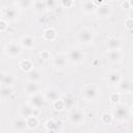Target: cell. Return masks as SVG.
<instances>
[{
    "instance_id": "1",
    "label": "cell",
    "mask_w": 133,
    "mask_h": 133,
    "mask_svg": "<svg viewBox=\"0 0 133 133\" xmlns=\"http://www.w3.org/2000/svg\"><path fill=\"white\" fill-rule=\"evenodd\" d=\"M22 52V48L20 45H18L17 43L15 42H10L6 45L5 47V53L10 56V57H16V56H19Z\"/></svg>"
},
{
    "instance_id": "2",
    "label": "cell",
    "mask_w": 133,
    "mask_h": 133,
    "mask_svg": "<svg viewBox=\"0 0 133 133\" xmlns=\"http://www.w3.org/2000/svg\"><path fill=\"white\" fill-rule=\"evenodd\" d=\"M83 57H84V54L82 53V51L80 49H78V48H72V49L69 50L68 58L72 62H75V63L80 62V61H82Z\"/></svg>"
},
{
    "instance_id": "3",
    "label": "cell",
    "mask_w": 133,
    "mask_h": 133,
    "mask_svg": "<svg viewBox=\"0 0 133 133\" xmlns=\"http://www.w3.org/2000/svg\"><path fill=\"white\" fill-rule=\"evenodd\" d=\"M46 97L45 96H42L39 94H34L30 97V100H29V103L30 105L35 108V109H39L42 106H44L45 102H46Z\"/></svg>"
},
{
    "instance_id": "4",
    "label": "cell",
    "mask_w": 133,
    "mask_h": 133,
    "mask_svg": "<svg viewBox=\"0 0 133 133\" xmlns=\"http://www.w3.org/2000/svg\"><path fill=\"white\" fill-rule=\"evenodd\" d=\"M92 38H94L92 31L87 28H83L78 32V41L83 44H88L92 42Z\"/></svg>"
},
{
    "instance_id": "5",
    "label": "cell",
    "mask_w": 133,
    "mask_h": 133,
    "mask_svg": "<svg viewBox=\"0 0 133 133\" xmlns=\"http://www.w3.org/2000/svg\"><path fill=\"white\" fill-rule=\"evenodd\" d=\"M82 96L87 100V101H91L95 100L98 96V89L94 86V85H87L83 88L82 90Z\"/></svg>"
},
{
    "instance_id": "6",
    "label": "cell",
    "mask_w": 133,
    "mask_h": 133,
    "mask_svg": "<svg viewBox=\"0 0 133 133\" xmlns=\"http://www.w3.org/2000/svg\"><path fill=\"white\" fill-rule=\"evenodd\" d=\"M3 17L8 21H15L19 17V12L17 9H15L12 7H7L5 9H3Z\"/></svg>"
},
{
    "instance_id": "7",
    "label": "cell",
    "mask_w": 133,
    "mask_h": 133,
    "mask_svg": "<svg viewBox=\"0 0 133 133\" xmlns=\"http://www.w3.org/2000/svg\"><path fill=\"white\" fill-rule=\"evenodd\" d=\"M113 114L116 117V119H118V121H124L128 117V111H127L126 107L123 106V105L116 107L113 111Z\"/></svg>"
},
{
    "instance_id": "8",
    "label": "cell",
    "mask_w": 133,
    "mask_h": 133,
    "mask_svg": "<svg viewBox=\"0 0 133 133\" xmlns=\"http://www.w3.org/2000/svg\"><path fill=\"white\" fill-rule=\"evenodd\" d=\"M27 127V119L25 117L16 118L12 123V128L16 131H24Z\"/></svg>"
},
{
    "instance_id": "9",
    "label": "cell",
    "mask_w": 133,
    "mask_h": 133,
    "mask_svg": "<svg viewBox=\"0 0 133 133\" xmlns=\"http://www.w3.org/2000/svg\"><path fill=\"white\" fill-rule=\"evenodd\" d=\"M84 118V113L81 110H74L70 114V121L73 124H80Z\"/></svg>"
},
{
    "instance_id": "10",
    "label": "cell",
    "mask_w": 133,
    "mask_h": 133,
    "mask_svg": "<svg viewBox=\"0 0 133 133\" xmlns=\"http://www.w3.org/2000/svg\"><path fill=\"white\" fill-rule=\"evenodd\" d=\"M62 101H63V104H64V108H68V109H71V108L75 107L76 102H77L76 101V97L73 96L72 94H69V95L64 96Z\"/></svg>"
},
{
    "instance_id": "11",
    "label": "cell",
    "mask_w": 133,
    "mask_h": 133,
    "mask_svg": "<svg viewBox=\"0 0 133 133\" xmlns=\"http://www.w3.org/2000/svg\"><path fill=\"white\" fill-rule=\"evenodd\" d=\"M82 9L85 12H94L97 10V5L95 4L94 0H83Z\"/></svg>"
},
{
    "instance_id": "12",
    "label": "cell",
    "mask_w": 133,
    "mask_h": 133,
    "mask_svg": "<svg viewBox=\"0 0 133 133\" xmlns=\"http://www.w3.org/2000/svg\"><path fill=\"white\" fill-rule=\"evenodd\" d=\"M27 78L29 81H33V82H38L42 79V74L39 71L35 70V69H31L30 71L27 72Z\"/></svg>"
},
{
    "instance_id": "13",
    "label": "cell",
    "mask_w": 133,
    "mask_h": 133,
    "mask_svg": "<svg viewBox=\"0 0 133 133\" xmlns=\"http://www.w3.org/2000/svg\"><path fill=\"white\" fill-rule=\"evenodd\" d=\"M26 92L29 94V95H34V94H37L38 89H39V86L37 84V82H33V81H29L27 82L26 86Z\"/></svg>"
},
{
    "instance_id": "14",
    "label": "cell",
    "mask_w": 133,
    "mask_h": 133,
    "mask_svg": "<svg viewBox=\"0 0 133 133\" xmlns=\"http://www.w3.org/2000/svg\"><path fill=\"white\" fill-rule=\"evenodd\" d=\"M97 15L99 17H107L109 14H110V7L107 5V4H102V5H99L97 7Z\"/></svg>"
},
{
    "instance_id": "15",
    "label": "cell",
    "mask_w": 133,
    "mask_h": 133,
    "mask_svg": "<svg viewBox=\"0 0 133 133\" xmlns=\"http://www.w3.org/2000/svg\"><path fill=\"white\" fill-rule=\"evenodd\" d=\"M53 63L55 64V66L57 68H63L65 64H66V57L64 55H61V54H58L54 57L53 59Z\"/></svg>"
},
{
    "instance_id": "16",
    "label": "cell",
    "mask_w": 133,
    "mask_h": 133,
    "mask_svg": "<svg viewBox=\"0 0 133 133\" xmlns=\"http://www.w3.org/2000/svg\"><path fill=\"white\" fill-rule=\"evenodd\" d=\"M32 108H33V107H32L31 105H27V104L23 105V106L21 107V110H20L21 115H22L23 117H25V118H27V117L33 115V109H32Z\"/></svg>"
},
{
    "instance_id": "17",
    "label": "cell",
    "mask_w": 133,
    "mask_h": 133,
    "mask_svg": "<svg viewBox=\"0 0 133 133\" xmlns=\"http://www.w3.org/2000/svg\"><path fill=\"white\" fill-rule=\"evenodd\" d=\"M21 45L27 49H30L33 47L34 45V38L30 35H26V36H23L21 38Z\"/></svg>"
},
{
    "instance_id": "18",
    "label": "cell",
    "mask_w": 133,
    "mask_h": 133,
    "mask_svg": "<svg viewBox=\"0 0 133 133\" xmlns=\"http://www.w3.org/2000/svg\"><path fill=\"white\" fill-rule=\"evenodd\" d=\"M45 97H46V99H47V100L54 102L55 100H57V99H58V90H57V89H55V88L47 89V90H46V94H45Z\"/></svg>"
},
{
    "instance_id": "19",
    "label": "cell",
    "mask_w": 133,
    "mask_h": 133,
    "mask_svg": "<svg viewBox=\"0 0 133 133\" xmlns=\"http://www.w3.org/2000/svg\"><path fill=\"white\" fill-rule=\"evenodd\" d=\"M107 46L109 50H118L121 47V42L116 37H110L107 42Z\"/></svg>"
},
{
    "instance_id": "20",
    "label": "cell",
    "mask_w": 133,
    "mask_h": 133,
    "mask_svg": "<svg viewBox=\"0 0 133 133\" xmlns=\"http://www.w3.org/2000/svg\"><path fill=\"white\" fill-rule=\"evenodd\" d=\"M108 57H109V60L115 62V61H118L122 57V53L119 50H109V53H108Z\"/></svg>"
},
{
    "instance_id": "21",
    "label": "cell",
    "mask_w": 133,
    "mask_h": 133,
    "mask_svg": "<svg viewBox=\"0 0 133 133\" xmlns=\"http://www.w3.org/2000/svg\"><path fill=\"white\" fill-rule=\"evenodd\" d=\"M15 81V78L12 75L10 74H2V77H1V82L3 85H8L10 86Z\"/></svg>"
},
{
    "instance_id": "22",
    "label": "cell",
    "mask_w": 133,
    "mask_h": 133,
    "mask_svg": "<svg viewBox=\"0 0 133 133\" xmlns=\"http://www.w3.org/2000/svg\"><path fill=\"white\" fill-rule=\"evenodd\" d=\"M121 75L118 74V73H116V72H113V73H111L110 75H109V77H108V81L110 82V84H112V85H114V84H118L119 82H121Z\"/></svg>"
},
{
    "instance_id": "23",
    "label": "cell",
    "mask_w": 133,
    "mask_h": 133,
    "mask_svg": "<svg viewBox=\"0 0 133 133\" xmlns=\"http://www.w3.org/2000/svg\"><path fill=\"white\" fill-rule=\"evenodd\" d=\"M119 84V88L122 91H128L132 88V83L129 79H125V80H121Z\"/></svg>"
},
{
    "instance_id": "24",
    "label": "cell",
    "mask_w": 133,
    "mask_h": 133,
    "mask_svg": "<svg viewBox=\"0 0 133 133\" xmlns=\"http://www.w3.org/2000/svg\"><path fill=\"white\" fill-rule=\"evenodd\" d=\"M59 124H60L59 122H56L54 119H49L46 123V128L49 131H56L59 128Z\"/></svg>"
},
{
    "instance_id": "25",
    "label": "cell",
    "mask_w": 133,
    "mask_h": 133,
    "mask_svg": "<svg viewBox=\"0 0 133 133\" xmlns=\"http://www.w3.org/2000/svg\"><path fill=\"white\" fill-rule=\"evenodd\" d=\"M19 66H20L21 70H23V71H25V72L27 73L28 71H30V70L32 69V63H31L30 60L25 59V60H22V61L19 63Z\"/></svg>"
},
{
    "instance_id": "26",
    "label": "cell",
    "mask_w": 133,
    "mask_h": 133,
    "mask_svg": "<svg viewBox=\"0 0 133 133\" xmlns=\"http://www.w3.org/2000/svg\"><path fill=\"white\" fill-rule=\"evenodd\" d=\"M26 119H27V127L30 129H33L38 125V119L34 115H31V116L27 117Z\"/></svg>"
},
{
    "instance_id": "27",
    "label": "cell",
    "mask_w": 133,
    "mask_h": 133,
    "mask_svg": "<svg viewBox=\"0 0 133 133\" xmlns=\"http://www.w3.org/2000/svg\"><path fill=\"white\" fill-rule=\"evenodd\" d=\"M55 36H56V32H55V30L52 29V28H49V29L45 30V32H44V37H45L46 39H48V41L54 39Z\"/></svg>"
},
{
    "instance_id": "28",
    "label": "cell",
    "mask_w": 133,
    "mask_h": 133,
    "mask_svg": "<svg viewBox=\"0 0 133 133\" xmlns=\"http://www.w3.org/2000/svg\"><path fill=\"white\" fill-rule=\"evenodd\" d=\"M11 94H12V90H11V87H10V86H8V85L2 86V88H1V97H2V98L6 99V98H8Z\"/></svg>"
},
{
    "instance_id": "29",
    "label": "cell",
    "mask_w": 133,
    "mask_h": 133,
    "mask_svg": "<svg viewBox=\"0 0 133 133\" xmlns=\"http://www.w3.org/2000/svg\"><path fill=\"white\" fill-rule=\"evenodd\" d=\"M33 6H34L35 10H37V11H39V12L44 11V10L47 8V7H46V5H45L44 0H37V1H35V2H34V4H33Z\"/></svg>"
},
{
    "instance_id": "30",
    "label": "cell",
    "mask_w": 133,
    "mask_h": 133,
    "mask_svg": "<svg viewBox=\"0 0 133 133\" xmlns=\"http://www.w3.org/2000/svg\"><path fill=\"white\" fill-rule=\"evenodd\" d=\"M53 106L55 108V110H62L64 108V104H63V101L60 100V99H57L53 102Z\"/></svg>"
},
{
    "instance_id": "31",
    "label": "cell",
    "mask_w": 133,
    "mask_h": 133,
    "mask_svg": "<svg viewBox=\"0 0 133 133\" xmlns=\"http://www.w3.org/2000/svg\"><path fill=\"white\" fill-rule=\"evenodd\" d=\"M44 2H45V5L48 9H54L56 7V4H57L56 0H44Z\"/></svg>"
},
{
    "instance_id": "32",
    "label": "cell",
    "mask_w": 133,
    "mask_h": 133,
    "mask_svg": "<svg viewBox=\"0 0 133 133\" xmlns=\"http://www.w3.org/2000/svg\"><path fill=\"white\" fill-rule=\"evenodd\" d=\"M32 0H19V4L23 8H28L32 5Z\"/></svg>"
},
{
    "instance_id": "33",
    "label": "cell",
    "mask_w": 133,
    "mask_h": 133,
    "mask_svg": "<svg viewBox=\"0 0 133 133\" xmlns=\"http://www.w3.org/2000/svg\"><path fill=\"white\" fill-rule=\"evenodd\" d=\"M111 121H112V116L109 114V113H104L103 115H102V122L104 123V124H110L111 123Z\"/></svg>"
},
{
    "instance_id": "34",
    "label": "cell",
    "mask_w": 133,
    "mask_h": 133,
    "mask_svg": "<svg viewBox=\"0 0 133 133\" xmlns=\"http://www.w3.org/2000/svg\"><path fill=\"white\" fill-rule=\"evenodd\" d=\"M118 100H119V95L118 94H116V92L111 94V96H110V102L111 103H117Z\"/></svg>"
},
{
    "instance_id": "35",
    "label": "cell",
    "mask_w": 133,
    "mask_h": 133,
    "mask_svg": "<svg viewBox=\"0 0 133 133\" xmlns=\"http://www.w3.org/2000/svg\"><path fill=\"white\" fill-rule=\"evenodd\" d=\"M125 25H126V27L128 28V29H133V19L132 18H129V19H127L126 20V22H125Z\"/></svg>"
},
{
    "instance_id": "36",
    "label": "cell",
    "mask_w": 133,
    "mask_h": 133,
    "mask_svg": "<svg viewBox=\"0 0 133 133\" xmlns=\"http://www.w3.org/2000/svg\"><path fill=\"white\" fill-rule=\"evenodd\" d=\"M61 4H62L63 7L69 8V7L72 6V4H73V0H61Z\"/></svg>"
},
{
    "instance_id": "37",
    "label": "cell",
    "mask_w": 133,
    "mask_h": 133,
    "mask_svg": "<svg viewBox=\"0 0 133 133\" xmlns=\"http://www.w3.org/2000/svg\"><path fill=\"white\" fill-rule=\"evenodd\" d=\"M0 23H1V28H0V30H1V31H4V29L6 28V22H5L4 20H1Z\"/></svg>"
},
{
    "instance_id": "38",
    "label": "cell",
    "mask_w": 133,
    "mask_h": 133,
    "mask_svg": "<svg viewBox=\"0 0 133 133\" xmlns=\"http://www.w3.org/2000/svg\"><path fill=\"white\" fill-rule=\"evenodd\" d=\"M122 6H123L124 8H131V7H130V4H129V1H128V2H124V3L122 4Z\"/></svg>"
},
{
    "instance_id": "39",
    "label": "cell",
    "mask_w": 133,
    "mask_h": 133,
    "mask_svg": "<svg viewBox=\"0 0 133 133\" xmlns=\"http://www.w3.org/2000/svg\"><path fill=\"white\" fill-rule=\"evenodd\" d=\"M96 5H102L103 4V0H94Z\"/></svg>"
},
{
    "instance_id": "40",
    "label": "cell",
    "mask_w": 133,
    "mask_h": 133,
    "mask_svg": "<svg viewBox=\"0 0 133 133\" xmlns=\"http://www.w3.org/2000/svg\"><path fill=\"white\" fill-rule=\"evenodd\" d=\"M129 4H130V7H133V0H129Z\"/></svg>"
},
{
    "instance_id": "41",
    "label": "cell",
    "mask_w": 133,
    "mask_h": 133,
    "mask_svg": "<svg viewBox=\"0 0 133 133\" xmlns=\"http://www.w3.org/2000/svg\"><path fill=\"white\" fill-rule=\"evenodd\" d=\"M131 16H132V17H131V18H132V19H133V12H132V15H131Z\"/></svg>"
},
{
    "instance_id": "42",
    "label": "cell",
    "mask_w": 133,
    "mask_h": 133,
    "mask_svg": "<svg viewBox=\"0 0 133 133\" xmlns=\"http://www.w3.org/2000/svg\"><path fill=\"white\" fill-rule=\"evenodd\" d=\"M132 113H133V107H132Z\"/></svg>"
},
{
    "instance_id": "43",
    "label": "cell",
    "mask_w": 133,
    "mask_h": 133,
    "mask_svg": "<svg viewBox=\"0 0 133 133\" xmlns=\"http://www.w3.org/2000/svg\"><path fill=\"white\" fill-rule=\"evenodd\" d=\"M110 1H114V0H110Z\"/></svg>"
}]
</instances>
